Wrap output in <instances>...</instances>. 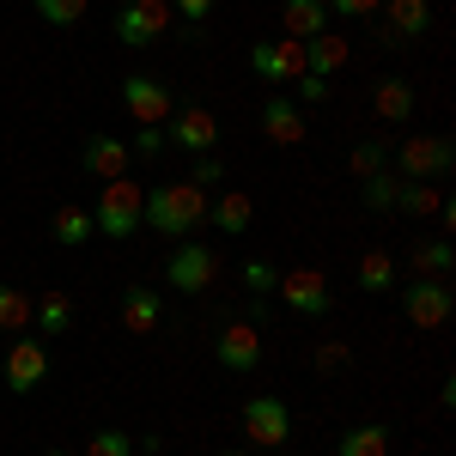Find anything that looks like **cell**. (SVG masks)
I'll use <instances>...</instances> for the list:
<instances>
[{
	"label": "cell",
	"instance_id": "6da1fadb",
	"mask_svg": "<svg viewBox=\"0 0 456 456\" xmlns=\"http://www.w3.org/2000/svg\"><path fill=\"white\" fill-rule=\"evenodd\" d=\"M141 225L146 232H165V238H189V232H201L208 225V189H195L189 176L183 183H152L141 201Z\"/></svg>",
	"mask_w": 456,
	"mask_h": 456
},
{
	"label": "cell",
	"instance_id": "7a4b0ae2",
	"mask_svg": "<svg viewBox=\"0 0 456 456\" xmlns=\"http://www.w3.org/2000/svg\"><path fill=\"white\" fill-rule=\"evenodd\" d=\"M141 201H146L141 183H128V176H110L104 189H98V208H92V225H98V238H116V244H128V238L141 232Z\"/></svg>",
	"mask_w": 456,
	"mask_h": 456
},
{
	"label": "cell",
	"instance_id": "3957f363",
	"mask_svg": "<svg viewBox=\"0 0 456 456\" xmlns=\"http://www.w3.org/2000/svg\"><path fill=\"white\" fill-rule=\"evenodd\" d=\"M395 171H402V183H444L456 171L451 134H408L395 146Z\"/></svg>",
	"mask_w": 456,
	"mask_h": 456
},
{
	"label": "cell",
	"instance_id": "277c9868",
	"mask_svg": "<svg viewBox=\"0 0 456 456\" xmlns=\"http://www.w3.org/2000/svg\"><path fill=\"white\" fill-rule=\"evenodd\" d=\"M171 0H122L116 6V19H110V31H116V43L122 49H152L159 37L171 31Z\"/></svg>",
	"mask_w": 456,
	"mask_h": 456
},
{
	"label": "cell",
	"instance_id": "5b68a950",
	"mask_svg": "<svg viewBox=\"0 0 456 456\" xmlns=\"http://www.w3.org/2000/svg\"><path fill=\"white\" fill-rule=\"evenodd\" d=\"M165 281L183 292V298H201L213 281H219V256L208 244H195V238H176L171 256H165Z\"/></svg>",
	"mask_w": 456,
	"mask_h": 456
},
{
	"label": "cell",
	"instance_id": "8992f818",
	"mask_svg": "<svg viewBox=\"0 0 456 456\" xmlns=\"http://www.w3.org/2000/svg\"><path fill=\"white\" fill-rule=\"evenodd\" d=\"M451 311H456L451 281H402V316L414 329H444Z\"/></svg>",
	"mask_w": 456,
	"mask_h": 456
},
{
	"label": "cell",
	"instance_id": "52a82bcc",
	"mask_svg": "<svg viewBox=\"0 0 456 456\" xmlns=\"http://www.w3.org/2000/svg\"><path fill=\"white\" fill-rule=\"evenodd\" d=\"M213 359L232 371V378H249L256 365H262V329L249 322V316H238V322H225L219 335H213Z\"/></svg>",
	"mask_w": 456,
	"mask_h": 456
},
{
	"label": "cell",
	"instance_id": "ba28073f",
	"mask_svg": "<svg viewBox=\"0 0 456 456\" xmlns=\"http://www.w3.org/2000/svg\"><path fill=\"white\" fill-rule=\"evenodd\" d=\"M244 432L256 451H281L286 438H292V408H286L281 395H249L244 402Z\"/></svg>",
	"mask_w": 456,
	"mask_h": 456
},
{
	"label": "cell",
	"instance_id": "9c48e42d",
	"mask_svg": "<svg viewBox=\"0 0 456 456\" xmlns=\"http://www.w3.org/2000/svg\"><path fill=\"white\" fill-rule=\"evenodd\" d=\"M281 305L292 316H311V322H322V316L335 311V292H329V281L316 274V268H292V274H281Z\"/></svg>",
	"mask_w": 456,
	"mask_h": 456
},
{
	"label": "cell",
	"instance_id": "30bf717a",
	"mask_svg": "<svg viewBox=\"0 0 456 456\" xmlns=\"http://www.w3.org/2000/svg\"><path fill=\"white\" fill-rule=\"evenodd\" d=\"M249 68H256V79H268V86H298L305 79V43H292V37L256 43L249 49Z\"/></svg>",
	"mask_w": 456,
	"mask_h": 456
},
{
	"label": "cell",
	"instance_id": "8fae6325",
	"mask_svg": "<svg viewBox=\"0 0 456 456\" xmlns=\"http://www.w3.org/2000/svg\"><path fill=\"white\" fill-rule=\"evenodd\" d=\"M122 104H128L134 122L165 128V122H171V110H176V98H171V86H159L152 73H128V79H122Z\"/></svg>",
	"mask_w": 456,
	"mask_h": 456
},
{
	"label": "cell",
	"instance_id": "7c38bea8",
	"mask_svg": "<svg viewBox=\"0 0 456 456\" xmlns=\"http://www.w3.org/2000/svg\"><path fill=\"white\" fill-rule=\"evenodd\" d=\"M165 141H171L176 152H189V159H201V152H219V122H213V110L189 104V110H176V122L165 128Z\"/></svg>",
	"mask_w": 456,
	"mask_h": 456
},
{
	"label": "cell",
	"instance_id": "4fadbf2b",
	"mask_svg": "<svg viewBox=\"0 0 456 456\" xmlns=\"http://www.w3.org/2000/svg\"><path fill=\"white\" fill-rule=\"evenodd\" d=\"M128 165H134V152H128V141H122V134H86V141H79V171L98 176V183L128 176Z\"/></svg>",
	"mask_w": 456,
	"mask_h": 456
},
{
	"label": "cell",
	"instance_id": "5bb4252c",
	"mask_svg": "<svg viewBox=\"0 0 456 456\" xmlns=\"http://www.w3.org/2000/svg\"><path fill=\"white\" fill-rule=\"evenodd\" d=\"M432 31V0H384V49H402L414 37Z\"/></svg>",
	"mask_w": 456,
	"mask_h": 456
},
{
	"label": "cell",
	"instance_id": "9a60e30c",
	"mask_svg": "<svg viewBox=\"0 0 456 456\" xmlns=\"http://www.w3.org/2000/svg\"><path fill=\"white\" fill-rule=\"evenodd\" d=\"M43 378H49V347H43L37 335L12 341V353H6V389H12V395H31Z\"/></svg>",
	"mask_w": 456,
	"mask_h": 456
},
{
	"label": "cell",
	"instance_id": "2e32d148",
	"mask_svg": "<svg viewBox=\"0 0 456 456\" xmlns=\"http://www.w3.org/2000/svg\"><path fill=\"white\" fill-rule=\"evenodd\" d=\"M262 134H268L274 146L305 141V116H298V104H292L286 92H268V104H262Z\"/></svg>",
	"mask_w": 456,
	"mask_h": 456
},
{
	"label": "cell",
	"instance_id": "e0dca14e",
	"mask_svg": "<svg viewBox=\"0 0 456 456\" xmlns=\"http://www.w3.org/2000/svg\"><path fill=\"white\" fill-rule=\"evenodd\" d=\"M451 274H456L451 238H426V244H414V256H408V281H451Z\"/></svg>",
	"mask_w": 456,
	"mask_h": 456
},
{
	"label": "cell",
	"instance_id": "ac0fdd59",
	"mask_svg": "<svg viewBox=\"0 0 456 456\" xmlns=\"http://www.w3.org/2000/svg\"><path fill=\"white\" fill-rule=\"evenodd\" d=\"M281 31L292 43H311V37L329 31V6L322 0H281Z\"/></svg>",
	"mask_w": 456,
	"mask_h": 456
},
{
	"label": "cell",
	"instance_id": "d6986e66",
	"mask_svg": "<svg viewBox=\"0 0 456 456\" xmlns=\"http://www.w3.org/2000/svg\"><path fill=\"white\" fill-rule=\"evenodd\" d=\"M371 110H378V122H408V116H414V86H408L402 73H384V79L371 86Z\"/></svg>",
	"mask_w": 456,
	"mask_h": 456
},
{
	"label": "cell",
	"instance_id": "ffe728a7",
	"mask_svg": "<svg viewBox=\"0 0 456 456\" xmlns=\"http://www.w3.org/2000/svg\"><path fill=\"white\" fill-rule=\"evenodd\" d=\"M347 37L341 31H322V37H311L305 43V73H316V79H335V73L347 68Z\"/></svg>",
	"mask_w": 456,
	"mask_h": 456
},
{
	"label": "cell",
	"instance_id": "44dd1931",
	"mask_svg": "<svg viewBox=\"0 0 456 456\" xmlns=\"http://www.w3.org/2000/svg\"><path fill=\"white\" fill-rule=\"evenodd\" d=\"M249 219H256V201L238 195V189H225L219 201H208V225H213V232H225V238H244Z\"/></svg>",
	"mask_w": 456,
	"mask_h": 456
},
{
	"label": "cell",
	"instance_id": "7402d4cb",
	"mask_svg": "<svg viewBox=\"0 0 456 456\" xmlns=\"http://www.w3.org/2000/svg\"><path fill=\"white\" fill-rule=\"evenodd\" d=\"M159 316H165V298H159L152 286H128V292H122V322H128V335H152Z\"/></svg>",
	"mask_w": 456,
	"mask_h": 456
},
{
	"label": "cell",
	"instance_id": "603a6c76",
	"mask_svg": "<svg viewBox=\"0 0 456 456\" xmlns=\"http://www.w3.org/2000/svg\"><path fill=\"white\" fill-rule=\"evenodd\" d=\"M389 444H395V432H389L384 420H365V426H347V432H341L335 456H389Z\"/></svg>",
	"mask_w": 456,
	"mask_h": 456
},
{
	"label": "cell",
	"instance_id": "cb8c5ba5",
	"mask_svg": "<svg viewBox=\"0 0 456 456\" xmlns=\"http://www.w3.org/2000/svg\"><path fill=\"white\" fill-rule=\"evenodd\" d=\"M31 329H37V341H55V335H68V329H73V298H68V292H43V298H37Z\"/></svg>",
	"mask_w": 456,
	"mask_h": 456
},
{
	"label": "cell",
	"instance_id": "d4e9b609",
	"mask_svg": "<svg viewBox=\"0 0 456 456\" xmlns=\"http://www.w3.org/2000/svg\"><path fill=\"white\" fill-rule=\"evenodd\" d=\"M49 238L61 249H79L98 238V225H92V208H55V219H49Z\"/></svg>",
	"mask_w": 456,
	"mask_h": 456
},
{
	"label": "cell",
	"instance_id": "484cf974",
	"mask_svg": "<svg viewBox=\"0 0 456 456\" xmlns=\"http://www.w3.org/2000/svg\"><path fill=\"white\" fill-rule=\"evenodd\" d=\"M395 171H378V176H359V208L365 213H395Z\"/></svg>",
	"mask_w": 456,
	"mask_h": 456
},
{
	"label": "cell",
	"instance_id": "4316f807",
	"mask_svg": "<svg viewBox=\"0 0 456 456\" xmlns=\"http://www.w3.org/2000/svg\"><path fill=\"white\" fill-rule=\"evenodd\" d=\"M389 286H395L389 249H365V256H359V292H389Z\"/></svg>",
	"mask_w": 456,
	"mask_h": 456
},
{
	"label": "cell",
	"instance_id": "83f0119b",
	"mask_svg": "<svg viewBox=\"0 0 456 456\" xmlns=\"http://www.w3.org/2000/svg\"><path fill=\"white\" fill-rule=\"evenodd\" d=\"M438 183H395V208L414 213V219H426V213H438Z\"/></svg>",
	"mask_w": 456,
	"mask_h": 456
},
{
	"label": "cell",
	"instance_id": "f1b7e54d",
	"mask_svg": "<svg viewBox=\"0 0 456 456\" xmlns=\"http://www.w3.org/2000/svg\"><path fill=\"white\" fill-rule=\"evenodd\" d=\"M31 316H37V305L19 292V286H6L0 281V329H31Z\"/></svg>",
	"mask_w": 456,
	"mask_h": 456
},
{
	"label": "cell",
	"instance_id": "f546056e",
	"mask_svg": "<svg viewBox=\"0 0 456 456\" xmlns=\"http://www.w3.org/2000/svg\"><path fill=\"white\" fill-rule=\"evenodd\" d=\"M31 6H37V19H43V25L68 31V25H79V19H86V6H92V0H31Z\"/></svg>",
	"mask_w": 456,
	"mask_h": 456
},
{
	"label": "cell",
	"instance_id": "4dcf8cb0",
	"mask_svg": "<svg viewBox=\"0 0 456 456\" xmlns=\"http://www.w3.org/2000/svg\"><path fill=\"white\" fill-rule=\"evenodd\" d=\"M79 456H134V438L116 432V426H98V432L86 438V451H79Z\"/></svg>",
	"mask_w": 456,
	"mask_h": 456
},
{
	"label": "cell",
	"instance_id": "1f68e13d",
	"mask_svg": "<svg viewBox=\"0 0 456 456\" xmlns=\"http://www.w3.org/2000/svg\"><path fill=\"white\" fill-rule=\"evenodd\" d=\"M347 165H353V176H378V171H389V146L384 141H359Z\"/></svg>",
	"mask_w": 456,
	"mask_h": 456
},
{
	"label": "cell",
	"instance_id": "d6a6232c",
	"mask_svg": "<svg viewBox=\"0 0 456 456\" xmlns=\"http://www.w3.org/2000/svg\"><path fill=\"white\" fill-rule=\"evenodd\" d=\"M244 286L256 292V298H268V292L281 286V274H274V262H262V256H249V262H244Z\"/></svg>",
	"mask_w": 456,
	"mask_h": 456
},
{
	"label": "cell",
	"instance_id": "836d02e7",
	"mask_svg": "<svg viewBox=\"0 0 456 456\" xmlns=\"http://www.w3.org/2000/svg\"><path fill=\"white\" fill-rule=\"evenodd\" d=\"M189 183H195V189H213V183H225V159H219V152H201V159L189 165Z\"/></svg>",
	"mask_w": 456,
	"mask_h": 456
},
{
	"label": "cell",
	"instance_id": "e575fe53",
	"mask_svg": "<svg viewBox=\"0 0 456 456\" xmlns=\"http://www.w3.org/2000/svg\"><path fill=\"white\" fill-rule=\"evenodd\" d=\"M165 128H152V122H141V134H134V146H128V152H134V159H159V152H165Z\"/></svg>",
	"mask_w": 456,
	"mask_h": 456
},
{
	"label": "cell",
	"instance_id": "d590c367",
	"mask_svg": "<svg viewBox=\"0 0 456 456\" xmlns=\"http://www.w3.org/2000/svg\"><path fill=\"white\" fill-rule=\"evenodd\" d=\"M329 6V19H371L384 0H322Z\"/></svg>",
	"mask_w": 456,
	"mask_h": 456
},
{
	"label": "cell",
	"instance_id": "8d00e7d4",
	"mask_svg": "<svg viewBox=\"0 0 456 456\" xmlns=\"http://www.w3.org/2000/svg\"><path fill=\"white\" fill-rule=\"evenodd\" d=\"M213 6H219V0H171V12L183 19V25H208Z\"/></svg>",
	"mask_w": 456,
	"mask_h": 456
},
{
	"label": "cell",
	"instance_id": "74e56055",
	"mask_svg": "<svg viewBox=\"0 0 456 456\" xmlns=\"http://www.w3.org/2000/svg\"><path fill=\"white\" fill-rule=\"evenodd\" d=\"M329 92H335L329 79H316V73H305V79H298V98H292V104H329Z\"/></svg>",
	"mask_w": 456,
	"mask_h": 456
},
{
	"label": "cell",
	"instance_id": "f35d334b",
	"mask_svg": "<svg viewBox=\"0 0 456 456\" xmlns=\"http://www.w3.org/2000/svg\"><path fill=\"white\" fill-rule=\"evenodd\" d=\"M341 365H347V347L341 341H322L316 347V371H341Z\"/></svg>",
	"mask_w": 456,
	"mask_h": 456
},
{
	"label": "cell",
	"instance_id": "ab89813d",
	"mask_svg": "<svg viewBox=\"0 0 456 456\" xmlns=\"http://www.w3.org/2000/svg\"><path fill=\"white\" fill-rule=\"evenodd\" d=\"M219 456H244V451H219Z\"/></svg>",
	"mask_w": 456,
	"mask_h": 456
},
{
	"label": "cell",
	"instance_id": "60d3db41",
	"mask_svg": "<svg viewBox=\"0 0 456 456\" xmlns=\"http://www.w3.org/2000/svg\"><path fill=\"white\" fill-rule=\"evenodd\" d=\"M49 456H73V451H49Z\"/></svg>",
	"mask_w": 456,
	"mask_h": 456
}]
</instances>
